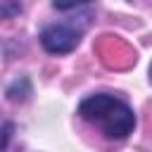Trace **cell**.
Returning a JSON list of instances; mask_svg holds the SVG:
<instances>
[{
    "label": "cell",
    "mask_w": 152,
    "mask_h": 152,
    "mask_svg": "<svg viewBox=\"0 0 152 152\" xmlns=\"http://www.w3.org/2000/svg\"><path fill=\"white\" fill-rule=\"evenodd\" d=\"M19 12H21V5L19 2H0V17L2 19H10V17L19 14Z\"/></svg>",
    "instance_id": "3"
},
{
    "label": "cell",
    "mask_w": 152,
    "mask_h": 152,
    "mask_svg": "<svg viewBox=\"0 0 152 152\" xmlns=\"http://www.w3.org/2000/svg\"><path fill=\"white\" fill-rule=\"evenodd\" d=\"M10 135H12V126H10V124H2V126H0V152L7 147Z\"/></svg>",
    "instance_id": "4"
},
{
    "label": "cell",
    "mask_w": 152,
    "mask_h": 152,
    "mask_svg": "<svg viewBox=\"0 0 152 152\" xmlns=\"http://www.w3.org/2000/svg\"><path fill=\"white\" fill-rule=\"evenodd\" d=\"M150 81H152V64H150Z\"/></svg>",
    "instance_id": "5"
},
{
    "label": "cell",
    "mask_w": 152,
    "mask_h": 152,
    "mask_svg": "<svg viewBox=\"0 0 152 152\" xmlns=\"http://www.w3.org/2000/svg\"><path fill=\"white\" fill-rule=\"evenodd\" d=\"M83 10V7H81ZM90 17H93V10L86 7L83 12H78L76 17H66L62 21H55V24H48L43 31H40V45L50 52V55H66L71 52L78 43H81V36L86 33L88 24H90Z\"/></svg>",
    "instance_id": "2"
},
{
    "label": "cell",
    "mask_w": 152,
    "mask_h": 152,
    "mask_svg": "<svg viewBox=\"0 0 152 152\" xmlns=\"http://www.w3.org/2000/svg\"><path fill=\"white\" fill-rule=\"evenodd\" d=\"M78 116L83 121H88L90 126L100 128L112 140H124L135 128V114H133V109L124 100H119L114 95H107V93L88 95L86 100H81Z\"/></svg>",
    "instance_id": "1"
}]
</instances>
